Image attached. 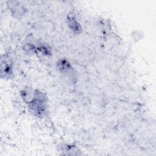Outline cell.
<instances>
[{"label": "cell", "mask_w": 156, "mask_h": 156, "mask_svg": "<svg viewBox=\"0 0 156 156\" xmlns=\"http://www.w3.org/2000/svg\"><path fill=\"white\" fill-rule=\"evenodd\" d=\"M34 91H32L29 88H25L21 91V96L25 102L29 104L32 100Z\"/></svg>", "instance_id": "cell-6"}, {"label": "cell", "mask_w": 156, "mask_h": 156, "mask_svg": "<svg viewBox=\"0 0 156 156\" xmlns=\"http://www.w3.org/2000/svg\"><path fill=\"white\" fill-rule=\"evenodd\" d=\"M57 66L59 71L63 75V76L73 82L74 79L76 78L75 73L73 67L68 61L65 59H62L58 62Z\"/></svg>", "instance_id": "cell-3"}, {"label": "cell", "mask_w": 156, "mask_h": 156, "mask_svg": "<svg viewBox=\"0 0 156 156\" xmlns=\"http://www.w3.org/2000/svg\"><path fill=\"white\" fill-rule=\"evenodd\" d=\"M48 99L46 94L40 90L34 91L32 100L28 104L29 112L37 117H44L47 113Z\"/></svg>", "instance_id": "cell-1"}, {"label": "cell", "mask_w": 156, "mask_h": 156, "mask_svg": "<svg viewBox=\"0 0 156 156\" xmlns=\"http://www.w3.org/2000/svg\"><path fill=\"white\" fill-rule=\"evenodd\" d=\"M9 2L8 5L9 9L15 16L16 17L18 16L20 17V16L23 15L24 13V9L20 3L17 1H9Z\"/></svg>", "instance_id": "cell-4"}, {"label": "cell", "mask_w": 156, "mask_h": 156, "mask_svg": "<svg viewBox=\"0 0 156 156\" xmlns=\"http://www.w3.org/2000/svg\"><path fill=\"white\" fill-rule=\"evenodd\" d=\"M13 63L7 54L1 55V77L2 79L12 78L13 76Z\"/></svg>", "instance_id": "cell-2"}, {"label": "cell", "mask_w": 156, "mask_h": 156, "mask_svg": "<svg viewBox=\"0 0 156 156\" xmlns=\"http://www.w3.org/2000/svg\"><path fill=\"white\" fill-rule=\"evenodd\" d=\"M69 29L75 34H79L82 31V27L74 15H69L67 18Z\"/></svg>", "instance_id": "cell-5"}, {"label": "cell", "mask_w": 156, "mask_h": 156, "mask_svg": "<svg viewBox=\"0 0 156 156\" xmlns=\"http://www.w3.org/2000/svg\"><path fill=\"white\" fill-rule=\"evenodd\" d=\"M63 154L64 155H79L78 149L73 145H66L62 149Z\"/></svg>", "instance_id": "cell-7"}]
</instances>
